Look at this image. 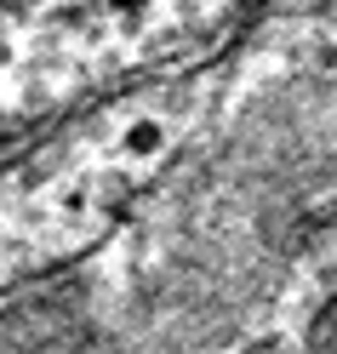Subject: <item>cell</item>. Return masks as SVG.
Here are the masks:
<instances>
[{
	"mask_svg": "<svg viewBox=\"0 0 337 354\" xmlns=\"http://www.w3.org/2000/svg\"><path fill=\"white\" fill-rule=\"evenodd\" d=\"M314 354H337V303H331V315L320 326V343H314Z\"/></svg>",
	"mask_w": 337,
	"mask_h": 354,
	"instance_id": "obj_1",
	"label": "cell"
}]
</instances>
